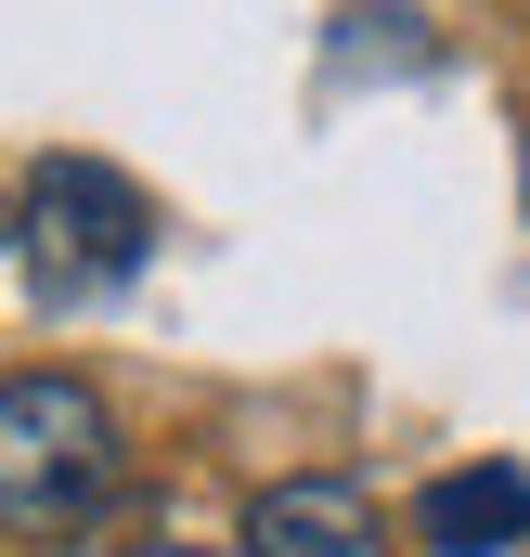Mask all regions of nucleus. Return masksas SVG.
Returning <instances> with one entry per match:
<instances>
[{"mask_svg":"<svg viewBox=\"0 0 530 557\" xmlns=\"http://www.w3.org/2000/svg\"><path fill=\"white\" fill-rule=\"evenodd\" d=\"M104 506H117V416H104V389L26 363L0 389V519H13V545H78Z\"/></svg>","mask_w":530,"mask_h":557,"instance_id":"obj_1","label":"nucleus"},{"mask_svg":"<svg viewBox=\"0 0 530 557\" xmlns=\"http://www.w3.org/2000/svg\"><path fill=\"white\" fill-rule=\"evenodd\" d=\"M414 545H427V557H518L530 545V467H518V454L440 467V480L414 493Z\"/></svg>","mask_w":530,"mask_h":557,"instance_id":"obj_3","label":"nucleus"},{"mask_svg":"<svg viewBox=\"0 0 530 557\" xmlns=\"http://www.w3.org/2000/svg\"><path fill=\"white\" fill-rule=\"evenodd\" d=\"M142 260H155V208H142L130 169H104V156H39L26 169V195H13V273H26V298L78 311V298H117Z\"/></svg>","mask_w":530,"mask_h":557,"instance_id":"obj_2","label":"nucleus"},{"mask_svg":"<svg viewBox=\"0 0 530 557\" xmlns=\"http://www.w3.org/2000/svg\"><path fill=\"white\" fill-rule=\"evenodd\" d=\"M142 557H247V545H142Z\"/></svg>","mask_w":530,"mask_h":557,"instance_id":"obj_5","label":"nucleus"},{"mask_svg":"<svg viewBox=\"0 0 530 557\" xmlns=\"http://www.w3.org/2000/svg\"><path fill=\"white\" fill-rule=\"evenodd\" d=\"M247 557H389V519H376L363 480L311 467V480H272L247 506Z\"/></svg>","mask_w":530,"mask_h":557,"instance_id":"obj_4","label":"nucleus"}]
</instances>
